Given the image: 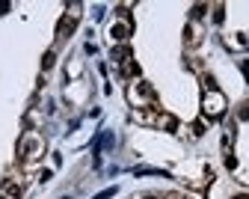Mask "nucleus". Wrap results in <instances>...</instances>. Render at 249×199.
Instances as JSON below:
<instances>
[{
    "label": "nucleus",
    "instance_id": "1",
    "mask_svg": "<svg viewBox=\"0 0 249 199\" xmlns=\"http://www.w3.org/2000/svg\"><path fill=\"white\" fill-rule=\"evenodd\" d=\"M202 110H205V116H211V119H220L223 113H226V95L216 89V92H208L205 95V101H202Z\"/></svg>",
    "mask_w": 249,
    "mask_h": 199
},
{
    "label": "nucleus",
    "instance_id": "2",
    "mask_svg": "<svg viewBox=\"0 0 249 199\" xmlns=\"http://www.w3.org/2000/svg\"><path fill=\"white\" fill-rule=\"evenodd\" d=\"M131 57H134L131 45H116V48L110 51V60H113V62H119V65H124V62H131Z\"/></svg>",
    "mask_w": 249,
    "mask_h": 199
},
{
    "label": "nucleus",
    "instance_id": "3",
    "mask_svg": "<svg viewBox=\"0 0 249 199\" xmlns=\"http://www.w3.org/2000/svg\"><path fill=\"white\" fill-rule=\"evenodd\" d=\"M110 36H113V39L122 45V42H128V36H131V27L119 21V24H113V27H110Z\"/></svg>",
    "mask_w": 249,
    "mask_h": 199
},
{
    "label": "nucleus",
    "instance_id": "4",
    "mask_svg": "<svg viewBox=\"0 0 249 199\" xmlns=\"http://www.w3.org/2000/svg\"><path fill=\"white\" fill-rule=\"evenodd\" d=\"M21 184L18 181H12V179H3V196H9V199H21Z\"/></svg>",
    "mask_w": 249,
    "mask_h": 199
},
{
    "label": "nucleus",
    "instance_id": "5",
    "mask_svg": "<svg viewBox=\"0 0 249 199\" xmlns=\"http://www.w3.org/2000/svg\"><path fill=\"white\" fill-rule=\"evenodd\" d=\"M74 27H77V21H74V18H59L56 33H59V36H69V33H74Z\"/></svg>",
    "mask_w": 249,
    "mask_h": 199
},
{
    "label": "nucleus",
    "instance_id": "6",
    "mask_svg": "<svg viewBox=\"0 0 249 199\" xmlns=\"http://www.w3.org/2000/svg\"><path fill=\"white\" fill-rule=\"evenodd\" d=\"M39 149H42L39 140H24V143H21V155H24V158H33Z\"/></svg>",
    "mask_w": 249,
    "mask_h": 199
},
{
    "label": "nucleus",
    "instance_id": "7",
    "mask_svg": "<svg viewBox=\"0 0 249 199\" xmlns=\"http://www.w3.org/2000/svg\"><path fill=\"white\" fill-rule=\"evenodd\" d=\"M160 125L169 131V134H175V131H178V119H175V116H169V113H163V116H160Z\"/></svg>",
    "mask_w": 249,
    "mask_h": 199
},
{
    "label": "nucleus",
    "instance_id": "8",
    "mask_svg": "<svg viewBox=\"0 0 249 199\" xmlns=\"http://www.w3.org/2000/svg\"><path fill=\"white\" fill-rule=\"evenodd\" d=\"M122 75H124V78H131V75L137 78V75H140V62H134V60H131V62H124V69H122Z\"/></svg>",
    "mask_w": 249,
    "mask_h": 199
},
{
    "label": "nucleus",
    "instance_id": "9",
    "mask_svg": "<svg viewBox=\"0 0 249 199\" xmlns=\"http://www.w3.org/2000/svg\"><path fill=\"white\" fill-rule=\"evenodd\" d=\"M134 176H163V179H166V173H163V170H151V167H137V170H134Z\"/></svg>",
    "mask_w": 249,
    "mask_h": 199
},
{
    "label": "nucleus",
    "instance_id": "10",
    "mask_svg": "<svg viewBox=\"0 0 249 199\" xmlns=\"http://www.w3.org/2000/svg\"><path fill=\"white\" fill-rule=\"evenodd\" d=\"M113 146H116V137L110 134V131H104V134H101V149H107V152H110Z\"/></svg>",
    "mask_w": 249,
    "mask_h": 199
},
{
    "label": "nucleus",
    "instance_id": "11",
    "mask_svg": "<svg viewBox=\"0 0 249 199\" xmlns=\"http://www.w3.org/2000/svg\"><path fill=\"white\" fill-rule=\"evenodd\" d=\"M205 12H208V6H205V3H196V6L190 9V18L199 21V18H205Z\"/></svg>",
    "mask_w": 249,
    "mask_h": 199
},
{
    "label": "nucleus",
    "instance_id": "12",
    "mask_svg": "<svg viewBox=\"0 0 249 199\" xmlns=\"http://www.w3.org/2000/svg\"><path fill=\"white\" fill-rule=\"evenodd\" d=\"M53 62H56V54H53V51H48V54L42 57V69H45V72H48V69H53Z\"/></svg>",
    "mask_w": 249,
    "mask_h": 199
},
{
    "label": "nucleus",
    "instance_id": "13",
    "mask_svg": "<svg viewBox=\"0 0 249 199\" xmlns=\"http://www.w3.org/2000/svg\"><path fill=\"white\" fill-rule=\"evenodd\" d=\"M202 80H205L208 92H216V89H220V86H216V78H213V75H202Z\"/></svg>",
    "mask_w": 249,
    "mask_h": 199
},
{
    "label": "nucleus",
    "instance_id": "14",
    "mask_svg": "<svg viewBox=\"0 0 249 199\" xmlns=\"http://www.w3.org/2000/svg\"><path fill=\"white\" fill-rule=\"evenodd\" d=\"M184 42H187V45H196V33H193V27H190V24L184 27Z\"/></svg>",
    "mask_w": 249,
    "mask_h": 199
},
{
    "label": "nucleus",
    "instance_id": "15",
    "mask_svg": "<svg viewBox=\"0 0 249 199\" xmlns=\"http://www.w3.org/2000/svg\"><path fill=\"white\" fill-rule=\"evenodd\" d=\"M226 21V9L223 6H213V24H223Z\"/></svg>",
    "mask_w": 249,
    "mask_h": 199
},
{
    "label": "nucleus",
    "instance_id": "16",
    "mask_svg": "<svg viewBox=\"0 0 249 199\" xmlns=\"http://www.w3.org/2000/svg\"><path fill=\"white\" fill-rule=\"evenodd\" d=\"M116 196V187H107V190H101V193H95L92 199H113Z\"/></svg>",
    "mask_w": 249,
    "mask_h": 199
},
{
    "label": "nucleus",
    "instance_id": "17",
    "mask_svg": "<svg viewBox=\"0 0 249 199\" xmlns=\"http://www.w3.org/2000/svg\"><path fill=\"white\" fill-rule=\"evenodd\" d=\"M237 119H240V122H246V119H249V101H246V104H240V110H237Z\"/></svg>",
    "mask_w": 249,
    "mask_h": 199
},
{
    "label": "nucleus",
    "instance_id": "18",
    "mask_svg": "<svg viewBox=\"0 0 249 199\" xmlns=\"http://www.w3.org/2000/svg\"><path fill=\"white\" fill-rule=\"evenodd\" d=\"M226 167H229V170H234V167H237V158H234L231 152H226Z\"/></svg>",
    "mask_w": 249,
    "mask_h": 199
},
{
    "label": "nucleus",
    "instance_id": "19",
    "mask_svg": "<svg viewBox=\"0 0 249 199\" xmlns=\"http://www.w3.org/2000/svg\"><path fill=\"white\" fill-rule=\"evenodd\" d=\"M193 134H196V137L205 134V122H196V125H193Z\"/></svg>",
    "mask_w": 249,
    "mask_h": 199
},
{
    "label": "nucleus",
    "instance_id": "20",
    "mask_svg": "<svg viewBox=\"0 0 249 199\" xmlns=\"http://www.w3.org/2000/svg\"><path fill=\"white\" fill-rule=\"evenodd\" d=\"M240 72H243V78H246V80H249V62H246V60H243V62H240Z\"/></svg>",
    "mask_w": 249,
    "mask_h": 199
},
{
    "label": "nucleus",
    "instance_id": "21",
    "mask_svg": "<svg viewBox=\"0 0 249 199\" xmlns=\"http://www.w3.org/2000/svg\"><path fill=\"white\" fill-rule=\"evenodd\" d=\"M6 12H9V3L3 0V3H0V15H6Z\"/></svg>",
    "mask_w": 249,
    "mask_h": 199
},
{
    "label": "nucleus",
    "instance_id": "22",
    "mask_svg": "<svg viewBox=\"0 0 249 199\" xmlns=\"http://www.w3.org/2000/svg\"><path fill=\"white\" fill-rule=\"evenodd\" d=\"M231 199H249V193H237V196H231Z\"/></svg>",
    "mask_w": 249,
    "mask_h": 199
},
{
    "label": "nucleus",
    "instance_id": "23",
    "mask_svg": "<svg viewBox=\"0 0 249 199\" xmlns=\"http://www.w3.org/2000/svg\"><path fill=\"white\" fill-rule=\"evenodd\" d=\"M142 199H160V196H154V193H145V196H142Z\"/></svg>",
    "mask_w": 249,
    "mask_h": 199
},
{
    "label": "nucleus",
    "instance_id": "24",
    "mask_svg": "<svg viewBox=\"0 0 249 199\" xmlns=\"http://www.w3.org/2000/svg\"><path fill=\"white\" fill-rule=\"evenodd\" d=\"M0 199H9V196H3V193H0Z\"/></svg>",
    "mask_w": 249,
    "mask_h": 199
},
{
    "label": "nucleus",
    "instance_id": "25",
    "mask_svg": "<svg viewBox=\"0 0 249 199\" xmlns=\"http://www.w3.org/2000/svg\"><path fill=\"white\" fill-rule=\"evenodd\" d=\"M169 199H175V196H169Z\"/></svg>",
    "mask_w": 249,
    "mask_h": 199
}]
</instances>
